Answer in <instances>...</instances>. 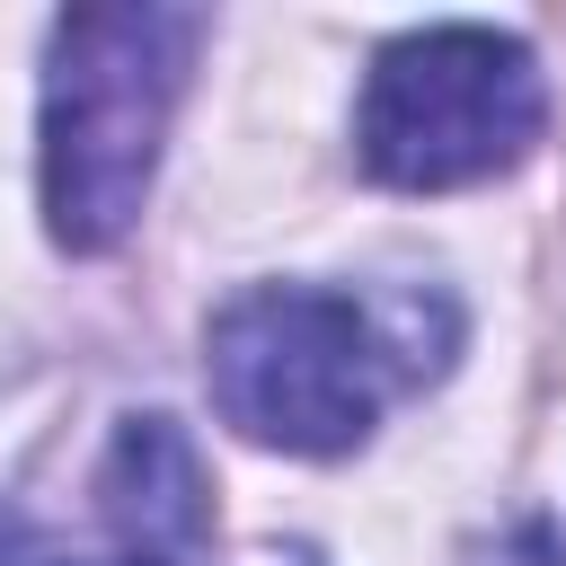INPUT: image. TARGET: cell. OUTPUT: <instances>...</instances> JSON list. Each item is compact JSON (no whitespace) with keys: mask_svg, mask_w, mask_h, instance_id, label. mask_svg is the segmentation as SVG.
Wrapping results in <instances>:
<instances>
[{"mask_svg":"<svg viewBox=\"0 0 566 566\" xmlns=\"http://www.w3.org/2000/svg\"><path fill=\"white\" fill-rule=\"evenodd\" d=\"M203 18L124 0L62 9L44 53V230L71 256H106L150 195L168 115L186 97Z\"/></svg>","mask_w":566,"mask_h":566,"instance_id":"cell-1","label":"cell"},{"mask_svg":"<svg viewBox=\"0 0 566 566\" xmlns=\"http://www.w3.org/2000/svg\"><path fill=\"white\" fill-rule=\"evenodd\" d=\"M398 371H416L407 345L354 292H318V283H256L221 301L203 327L212 407L248 442L292 451V460L354 451Z\"/></svg>","mask_w":566,"mask_h":566,"instance_id":"cell-2","label":"cell"},{"mask_svg":"<svg viewBox=\"0 0 566 566\" xmlns=\"http://www.w3.org/2000/svg\"><path fill=\"white\" fill-rule=\"evenodd\" d=\"M548 124V88L522 35L495 27H416L371 53L354 150L398 195H451L513 168Z\"/></svg>","mask_w":566,"mask_h":566,"instance_id":"cell-3","label":"cell"},{"mask_svg":"<svg viewBox=\"0 0 566 566\" xmlns=\"http://www.w3.org/2000/svg\"><path fill=\"white\" fill-rule=\"evenodd\" d=\"M97 504H106L115 539L133 557H159V566H186L212 539V478H203L177 416H124L115 424V451L97 469Z\"/></svg>","mask_w":566,"mask_h":566,"instance_id":"cell-4","label":"cell"},{"mask_svg":"<svg viewBox=\"0 0 566 566\" xmlns=\"http://www.w3.org/2000/svg\"><path fill=\"white\" fill-rule=\"evenodd\" d=\"M0 566H159V557H133V548H115V557H80V548L44 539L18 504H0Z\"/></svg>","mask_w":566,"mask_h":566,"instance_id":"cell-5","label":"cell"},{"mask_svg":"<svg viewBox=\"0 0 566 566\" xmlns=\"http://www.w3.org/2000/svg\"><path fill=\"white\" fill-rule=\"evenodd\" d=\"M486 566H566V548H557V531H548V522H522L513 539H495V548H486Z\"/></svg>","mask_w":566,"mask_h":566,"instance_id":"cell-6","label":"cell"}]
</instances>
